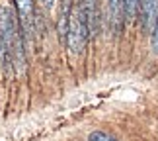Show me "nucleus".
<instances>
[{"label": "nucleus", "mask_w": 158, "mask_h": 141, "mask_svg": "<svg viewBox=\"0 0 158 141\" xmlns=\"http://www.w3.org/2000/svg\"><path fill=\"white\" fill-rule=\"evenodd\" d=\"M0 55L4 63H14L16 67L23 65L22 37L18 33L16 16L8 6L0 8Z\"/></svg>", "instance_id": "1"}, {"label": "nucleus", "mask_w": 158, "mask_h": 141, "mask_svg": "<svg viewBox=\"0 0 158 141\" xmlns=\"http://www.w3.org/2000/svg\"><path fill=\"white\" fill-rule=\"evenodd\" d=\"M66 45L72 53H80L84 49V43L88 39V29L84 26V22L80 20L76 8H72L70 16H69V24H66Z\"/></svg>", "instance_id": "2"}, {"label": "nucleus", "mask_w": 158, "mask_h": 141, "mask_svg": "<svg viewBox=\"0 0 158 141\" xmlns=\"http://www.w3.org/2000/svg\"><path fill=\"white\" fill-rule=\"evenodd\" d=\"M76 10L88 29V35H94L98 32V2L96 0H78Z\"/></svg>", "instance_id": "3"}, {"label": "nucleus", "mask_w": 158, "mask_h": 141, "mask_svg": "<svg viewBox=\"0 0 158 141\" xmlns=\"http://www.w3.org/2000/svg\"><path fill=\"white\" fill-rule=\"evenodd\" d=\"M16 10H18V20L26 35L33 33V24H35V10H33V0H16Z\"/></svg>", "instance_id": "4"}, {"label": "nucleus", "mask_w": 158, "mask_h": 141, "mask_svg": "<svg viewBox=\"0 0 158 141\" xmlns=\"http://www.w3.org/2000/svg\"><path fill=\"white\" fill-rule=\"evenodd\" d=\"M158 16V0H141L139 2V20L144 32H150V28L154 29Z\"/></svg>", "instance_id": "5"}, {"label": "nucleus", "mask_w": 158, "mask_h": 141, "mask_svg": "<svg viewBox=\"0 0 158 141\" xmlns=\"http://www.w3.org/2000/svg\"><path fill=\"white\" fill-rule=\"evenodd\" d=\"M109 22H111V29H113L115 35L123 29V22H125L123 0H109Z\"/></svg>", "instance_id": "6"}, {"label": "nucleus", "mask_w": 158, "mask_h": 141, "mask_svg": "<svg viewBox=\"0 0 158 141\" xmlns=\"http://www.w3.org/2000/svg\"><path fill=\"white\" fill-rule=\"evenodd\" d=\"M139 2L141 0H123V4H125V20H133L137 14V10H139Z\"/></svg>", "instance_id": "7"}, {"label": "nucleus", "mask_w": 158, "mask_h": 141, "mask_svg": "<svg viewBox=\"0 0 158 141\" xmlns=\"http://www.w3.org/2000/svg\"><path fill=\"white\" fill-rule=\"evenodd\" d=\"M88 141H121V139L113 137L111 133H107V131H92L88 135Z\"/></svg>", "instance_id": "8"}, {"label": "nucleus", "mask_w": 158, "mask_h": 141, "mask_svg": "<svg viewBox=\"0 0 158 141\" xmlns=\"http://www.w3.org/2000/svg\"><path fill=\"white\" fill-rule=\"evenodd\" d=\"M152 49L158 53V16H156V24H154V32H152Z\"/></svg>", "instance_id": "9"}, {"label": "nucleus", "mask_w": 158, "mask_h": 141, "mask_svg": "<svg viewBox=\"0 0 158 141\" xmlns=\"http://www.w3.org/2000/svg\"><path fill=\"white\" fill-rule=\"evenodd\" d=\"M41 2H43L47 8H53V4H55V0H41Z\"/></svg>", "instance_id": "10"}]
</instances>
